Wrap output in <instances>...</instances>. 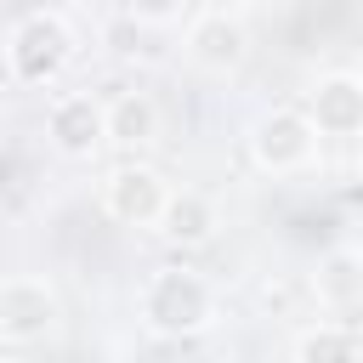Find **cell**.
<instances>
[{
	"instance_id": "cell-1",
	"label": "cell",
	"mask_w": 363,
	"mask_h": 363,
	"mask_svg": "<svg viewBox=\"0 0 363 363\" xmlns=\"http://www.w3.org/2000/svg\"><path fill=\"white\" fill-rule=\"evenodd\" d=\"M216 318H221V289L187 261L153 267L136 289V323L153 340H199L216 329Z\"/></svg>"
},
{
	"instance_id": "cell-2",
	"label": "cell",
	"mask_w": 363,
	"mask_h": 363,
	"mask_svg": "<svg viewBox=\"0 0 363 363\" xmlns=\"http://www.w3.org/2000/svg\"><path fill=\"white\" fill-rule=\"evenodd\" d=\"M74 45H79V40H74V23H68V11H57V6H34V11L11 17L6 45H0L6 79L23 85V91L57 85L62 68L74 62Z\"/></svg>"
},
{
	"instance_id": "cell-3",
	"label": "cell",
	"mask_w": 363,
	"mask_h": 363,
	"mask_svg": "<svg viewBox=\"0 0 363 363\" xmlns=\"http://www.w3.org/2000/svg\"><path fill=\"white\" fill-rule=\"evenodd\" d=\"M182 57L204 79H233L250 62V17L238 6H193L182 28Z\"/></svg>"
},
{
	"instance_id": "cell-4",
	"label": "cell",
	"mask_w": 363,
	"mask_h": 363,
	"mask_svg": "<svg viewBox=\"0 0 363 363\" xmlns=\"http://www.w3.org/2000/svg\"><path fill=\"white\" fill-rule=\"evenodd\" d=\"M62 329V295L45 272L0 278V346H40Z\"/></svg>"
},
{
	"instance_id": "cell-5",
	"label": "cell",
	"mask_w": 363,
	"mask_h": 363,
	"mask_svg": "<svg viewBox=\"0 0 363 363\" xmlns=\"http://www.w3.org/2000/svg\"><path fill=\"white\" fill-rule=\"evenodd\" d=\"M244 142H250V164L261 176H301L318 164V147H323L301 108H267Z\"/></svg>"
},
{
	"instance_id": "cell-6",
	"label": "cell",
	"mask_w": 363,
	"mask_h": 363,
	"mask_svg": "<svg viewBox=\"0 0 363 363\" xmlns=\"http://www.w3.org/2000/svg\"><path fill=\"white\" fill-rule=\"evenodd\" d=\"M45 142L68 164H91L108 147V96L96 91H57L45 102Z\"/></svg>"
},
{
	"instance_id": "cell-7",
	"label": "cell",
	"mask_w": 363,
	"mask_h": 363,
	"mask_svg": "<svg viewBox=\"0 0 363 363\" xmlns=\"http://www.w3.org/2000/svg\"><path fill=\"white\" fill-rule=\"evenodd\" d=\"M164 199H170V182L147 164V159H119L108 176H102V216L119 221V227H159L164 216Z\"/></svg>"
},
{
	"instance_id": "cell-8",
	"label": "cell",
	"mask_w": 363,
	"mask_h": 363,
	"mask_svg": "<svg viewBox=\"0 0 363 363\" xmlns=\"http://www.w3.org/2000/svg\"><path fill=\"white\" fill-rule=\"evenodd\" d=\"M301 113L318 130V142H352V136H363V85L352 79V68L323 74V79H312Z\"/></svg>"
},
{
	"instance_id": "cell-9",
	"label": "cell",
	"mask_w": 363,
	"mask_h": 363,
	"mask_svg": "<svg viewBox=\"0 0 363 363\" xmlns=\"http://www.w3.org/2000/svg\"><path fill=\"white\" fill-rule=\"evenodd\" d=\"M164 136V113H159V96L130 85V91H113L108 96V147H119L125 159H142L153 142Z\"/></svg>"
},
{
	"instance_id": "cell-10",
	"label": "cell",
	"mask_w": 363,
	"mask_h": 363,
	"mask_svg": "<svg viewBox=\"0 0 363 363\" xmlns=\"http://www.w3.org/2000/svg\"><path fill=\"white\" fill-rule=\"evenodd\" d=\"M216 227H221V210H216V199L210 193H199V187H170V199H164V216H159V238L170 244V250H204L210 238H216Z\"/></svg>"
},
{
	"instance_id": "cell-11",
	"label": "cell",
	"mask_w": 363,
	"mask_h": 363,
	"mask_svg": "<svg viewBox=\"0 0 363 363\" xmlns=\"http://www.w3.org/2000/svg\"><path fill=\"white\" fill-rule=\"evenodd\" d=\"M312 295H318V306H323L329 318L357 312V306H363V255H357L352 244L323 250V261H318V272H312Z\"/></svg>"
},
{
	"instance_id": "cell-12",
	"label": "cell",
	"mask_w": 363,
	"mask_h": 363,
	"mask_svg": "<svg viewBox=\"0 0 363 363\" xmlns=\"http://www.w3.org/2000/svg\"><path fill=\"white\" fill-rule=\"evenodd\" d=\"M289 363H363V329L346 318H318L295 335Z\"/></svg>"
},
{
	"instance_id": "cell-13",
	"label": "cell",
	"mask_w": 363,
	"mask_h": 363,
	"mask_svg": "<svg viewBox=\"0 0 363 363\" xmlns=\"http://www.w3.org/2000/svg\"><path fill=\"white\" fill-rule=\"evenodd\" d=\"M193 6L187 0H170V6H125V23L130 28H187Z\"/></svg>"
},
{
	"instance_id": "cell-14",
	"label": "cell",
	"mask_w": 363,
	"mask_h": 363,
	"mask_svg": "<svg viewBox=\"0 0 363 363\" xmlns=\"http://www.w3.org/2000/svg\"><path fill=\"white\" fill-rule=\"evenodd\" d=\"M346 244H352V250H357V255H363V216H357V221H352V227H346Z\"/></svg>"
},
{
	"instance_id": "cell-15",
	"label": "cell",
	"mask_w": 363,
	"mask_h": 363,
	"mask_svg": "<svg viewBox=\"0 0 363 363\" xmlns=\"http://www.w3.org/2000/svg\"><path fill=\"white\" fill-rule=\"evenodd\" d=\"M352 79H357V85H363V51H357V68H352Z\"/></svg>"
}]
</instances>
